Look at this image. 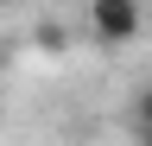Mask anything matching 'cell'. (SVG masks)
I'll list each match as a JSON object with an SVG mask.
<instances>
[{"instance_id": "obj_1", "label": "cell", "mask_w": 152, "mask_h": 146, "mask_svg": "<svg viewBox=\"0 0 152 146\" xmlns=\"http://www.w3.org/2000/svg\"><path fill=\"white\" fill-rule=\"evenodd\" d=\"M83 26H89V38L102 51H127L146 32V7H140V0H89V7H83Z\"/></svg>"}, {"instance_id": "obj_2", "label": "cell", "mask_w": 152, "mask_h": 146, "mask_svg": "<svg viewBox=\"0 0 152 146\" xmlns=\"http://www.w3.org/2000/svg\"><path fill=\"white\" fill-rule=\"evenodd\" d=\"M127 134H133V146H152V83L133 89V102H127Z\"/></svg>"}, {"instance_id": "obj_3", "label": "cell", "mask_w": 152, "mask_h": 146, "mask_svg": "<svg viewBox=\"0 0 152 146\" xmlns=\"http://www.w3.org/2000/svg\"><path fill=\"white\" fill-rule=\"evenodd\" d=\"M32 38H38V51H51V57H57V51L70 45V32H64V26H38Z\"/></svg>"}, {"instance_id": "obj_4", "label": "cell", "mask_w": 152, "mask_h": 146, "mask_svg": "<svg viewBox=\"0 0 152 146\" xmlns=\"http://www.w3.org/2000/svg\"><path fill=\"white\" fill-rule=\"evenodd\" d=\"M0 134H7V121H0Z\"/></svg>"}, {"instance_id": "obj_5", "label": "cell", "mask_w": 152, "mask_h": 146, "mask_svg": "<svg viewBox=\"0 0 152 146\" xmlns=\"http://www.w3.org/2000/svg\"><path fill=\"white\" fill-rule=\"evenodd\" d=\"M0 7H13V0H0Z\"/></svg>"}]
</instances>
